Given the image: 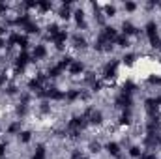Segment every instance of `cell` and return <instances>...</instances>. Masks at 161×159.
<instances>
[{"mask_svg":"<svg viewBox=\"0 0 161 159\" xmlns=\"http://www.w3.org/2000/svg\"><path fill=\"white\" fill-rule=\"evenodd\" d=\"M32 56H34L36 60L45 58V56H47V49H45L43 45H36V47H34V51H32Z\"/></svg>","mask_w":161,"mask_h":159,"instance_id":"6da1fadb","label":"cell"},{"mask_svg":"<svg viewBox=\"0 0 161 159\" xmlns=\"http://www.w3.org/2000/svg\"><path fill=\"white\" fill-rule=\"evenodd\" d=\"M114 43H118V47H122V49H125V47L129 45V40H127V36H116V40H114Z\"/></svg>","mask_w":161,"mask_h":159,"instance_id":"5b68a950","label":"cell"},{"mask_svg":"<svg viewBox=\"0 0 161 159\" xmlns=\"http://www.w3.org/2000/svg\"><path fill=\"white\" fill-rule=\"evenodd\" d=\"M82 69H84L82 62H71V66H69V73L71 75H79V73H82Z\"/></svg>","mask_w":161,"mask_h":159,"instance_id":"3957f363","label":"cell"},{"mask_svg":"<svg viewBox=\"0 0 161 159\" xmlns=\"http://www.w3.org/2000/svg\"><path fill=\"white\" fill-rule=\"evenodd\" d=\"M28 60H30L28 52H26V51H23V52H21L19 56H17V68H21V69H23V68H25V66L28 64Z\"/></svg>","mask_w":161,"mask_h":159,"instance_id":"7a4b0ae2","label":"cell"},{"mask_svg":"<svg viewBox=\"0 0 161 159\" xmlns=\"http://www.w3.org/2000/svg\"><path fill=\"white\" fill-rule=\"evenodd\" d=\"M107 152H109L111 156H118V154H120V146H118L116 142H109V144H107Z\"/></svg>","mask_w":161,"mask_h":159,"instance_id":"277c9868","label":"cell"},{"mask_svg":"<svg viewBox=\"0 0 161 159\" xmlns=\"http://www.w3.org/2000/svg\"><path fill=\"white\" fill-rule=\"evenodd\" d=\"M129 156L131 157H141V148L139 146H131L129 148Z\"/></svg>","mask_w":161,"mask_h":159,"instance_id":"9c48e42d","label":"cell"},{"mask_svg":"<svg viewBox=\"0 0 161 159\" xmlns=\"http://www.w3.org/2000/svg\"><path fill=\"white\" fill-rule=\"evenodd\" d=\"M124 62H125V64H129V66H131V64H133V62H135V54H127V56H124Z\"/></svg>","mask_w":161,"mask_h":159,"instance_id":"4fadbf2b","label":"cell"},{"mask_svg":"<svg viewBox=\"0 0 161 159\" xmlns=\"http://www.w3.org/2000/svg\"><path fill=\"white\" fill-rule=\"evenodd\" d=\"M105 15L107 17H114L116 15V8L114 6H105Z\"/></svg>","mask_w":161,"mask_h":159,"instance_id":"52a82bcc","label":"cell"},{"mask_svg":"<svg viewBox=\"0 0 161 159\" xmlns=\"http://www.w3.org/2000/svg\"><path fill=\"white\" fill-rule=\"evenodd\" d=\"M99 148H101V146H99V142H90V152H92V154H97V152H99Z\"/></svg>","mask_w":161,"mask_h":159,"instance_id":"8fae6325","label":"cell"},{"mask_svg":"<svg viewBox=\"0 0 161 159\" xmlns=\"http://www.w3.org/2000/svg\"><path fill=\"white\" fill-rule=\"evenodd\" d=\"M30 135H32L30 131H23V133H19V140L21 142H28L30 140Z\"/></svg>","mask_w":161,"mask_h":159,"instance_id":"ba28073f","label":"cell"},{"mask_svg":"<svg viewBox=\"0 0 161 159\" xmlns=\"http://www.w3.org/2000/svg\"><path fill=\"white\" fill-rule=\"evenodd\" d=\"M0 47H2V41H0Z\"/></svg>","mask_w":161,"mask_h":159,"instance_id":"2e32d148","label":"cell"},{"mask_svg":"<svg viewBox=\"0 0 161 159\" xmlns=\"http://www.w3.org/2000/svg\"><path fill=\"white\" fill-rule=\"evenodd\" d=\"M0 34H4V28H2V26H0Z\"/></svg>","mask_w":161,"mask_h":159,"instance_id":"9a60e30c","label":"cell"},{"mask_svg":"<svg viewBox=\"0 0 161 159\" xmlns=\"http://www.w3.org/2000/svg\"><path fill=\"white\" fill-rule=\"evenodd\" d=\"M124 8H125V11H135V9H137V6H135L133 2H125Z\"/></svg>","mask_w":161,"mask_h":159,"instance_id":"7c38bea8","label":"cell"},{"mask_svg":"<svg viewBox=\"0 0 161 159\" xmlns=\"http://www.w3.org/2000/svg\"><path fill=\"white\" fill-rule=\"evenodd\" d=\"M32 159H45V148L43 146H38V150H36V154H34Z\"/></svg>","mask_w":161,"mask_h":159,"instance_id":"8992f818","label":"cell"},{"mask_svg":"<svg viewBox=\"0 0 161 159\" xmlns=\"http://www.w3.org/2000/svg\"><path fill=\"white\" fill-rule=\"evenodd\" d=\"M19 129H21V122H15V123H11V125H9V129H8V131H9V133H17Z\"/></svg>","mask_w":161,"mask_h":159,"instance_id":"30bf717a","label":"cell"},{"mask_svg":"<svg viewBox=\"0 0 161 159\" xmlns=\"http://www.w3.org/2000/svg\"><path fill=\"white\" fill-rule=\"evenodd\" d=\"M6 11H8V6L6 4H0V15H4Z\"/></svg>","mask_w":161,"mask_h":159,"instance_id":"5bb4252c","label":"cell"}]
</instances>
